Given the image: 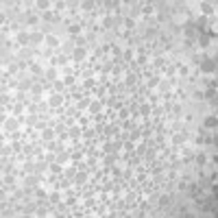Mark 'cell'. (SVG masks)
Returning a JSON list of instances; mask_svg holds the SVG:
<instances>
[{"instance_id":"cell-12","label":"cell","mask_w":218,"mask_h":218,"mask_svg":"<svg viewBox=\"0 0 218 218\" xmlns=\"http://www.w3.org/2000/svg\"><path fill=\"white\" fill-rule=\"evenodd\" d=\"M85 179H87V177H85V172H79L74 181H76V183H85Z\"/></svg>"},{"instance_id":"cell-16","label":"cell","mask_w":218,"mask_h":218,"mask_svg":"<svg viewBox=\"0 0 218 218\" xmlns=\"http://www.w3.org/2000/svg\"><path fill=\"white\" fill-rule=\"evenodd\" d=\"M63 83H65V85H72V83H74V76H65Z\"/></svg>"},{"instance_id":"cell-14","label":"cell","mask_w":218,"mask_h":218,"mask_svg":"<svg viewBox=\"0 0 218 218\" xmlns=\"http://www.w3.org/2000/svg\"><path fill=\"white\" fill-rule=\"evenodd\" d=\"M192 98H194V100H203V98H205V94H201V92H194V94H192Z\"/></svg>"},{"instance_id":"cell-18","label":"cell","mask_w":218,"mask_h":218,"mask_svg":"<svg viewBox=\"0 0 218 218\" xmlns=\"http://www.w3.org/2000/svg\"><path fill=\"white\" fill-rule=\"evenodd\" d=\"M65 159H68V155H65V153H61V155H59V164H63Z\"/></svg>"},{"instance_id":"cell-6","label":"cell","mask_w":218,"mask_h":218,"mask_svg":"<svg viewBox=\"0 0 218 218\" xmlns=\"http://www.w3.org/2000/svg\"><path fill=\"white\" fill-rule=\"evenodd\" d=\"M166 205H170V196L168 194H161L159 196V207H166Z\"/></svg>"},{"instance_id":"cell-7","label":"cell","mask_w":218,"mask_h":218,"mask_svg":"<svg viewBox=\"0 0 218 218\" xmlns=\"http://www.w3.org/2000/svg\"><path fill=\"white\" fill-rule=\"evenodd\" d=\"M46 44H48V46H57V44H59V40H57L55 35H48V37H46Z\"/></svg>"},{"instance_id":"cell-4","label":"cell","mask_w":218,"mask_h":218,"mask_svg":"<svg viewBox=\"0 0 218 218\" xmlns=\"http://www.w3.org/2000/svg\"><path fill=\"white\" fill-rule=\"evenodd\" d=\"M61 103H63V96H61V94H55V96H50V107H59Z\"/></svg>"},{"instance_id":"cell-3","label":"cell","mask_w":218,"mask_h":218,"mask_svg":"<svg viewBox=\"0 0 218 218\" xmlns=\"http://www.w3.org/2000/svg\"><path fill=\"white\" fill-rule=\"evenodd\" d=\"M42 40H44V35H42V33H31V35H29L31 46H37V44H42Z\"/></svg>"},{"instance_id":"cell-10","label":"cell","mask_w":218,"mask_h":218,"mask_svg":"<svg viewBox=\"0 0 218 218\" xmlns=\"http://www.w3.org/2000/svg\"><path fill=\"white\" fill-rule=\"evenodd\" d=\"M81 7H83V11H92V9H94V2L85 0V2H81Z\"/></svg>"},{"instance_id":"cell-13","label":"cell","mask_w":218,"mask_h":218,"mask_svg":"<svg viewBox=\"0 0 218 218\" xmlns=\"http://www.w3.org/2000/svg\"><path fill=\"white\" fill-rule=\"evenodd\" d=\"M89 109L96 114V111H100V103H89Z\"/></svg>"},{"instance_id":"cell-5","label":"cell","mask_w":218,"mask_h":218,"mask_svg":"<svg viewBox=\"0 0 218 218\" xmlns=\"http://www.w3.org/2000/svg\"><path fill=\"white\" fill-rule=\"evenodd\" d=\"M4 127H7V131H15V129H18V120L9 118L7 122H4Z\"/></svg>"},{"instance_id":"cell-15","label":"cell","mask_w":218,"mask_h":218,"mask_svg":"<svg viewBox=\"0 0 218 218\" xmlns=\"http://www.w3.org/2000/svg\"><path fill=\"white\" fill-rule=\"evenodd\" d=\"M37 7H40V9H48V7H50V2H46V0H42V2H37Z\"/></svg>"},{"instance_id":"cell-9","label":"cell","mask_w":218,"mask_h":218,"mask_svg":"<svg viewBox=\"0 0 218 218\" xmlns=\"http://www.w3.org/2000/svg\"><path fill=\"white\" fill-rule=\"evenodd\" d=\"M205 127H207V129H214V127H216V118H212V116H209V118L205 120Z\"/></svg>"},{"instance_id":"cell-11","label":"cell","mask_w":218,"mask_h":218,"mask_svg":"<svg viewBox=\"0 0 218 218\" xmlns=\"http://www.w3.org/2000/svg\"><path fill=\"white\" fill-rule=\"evenodd\" d=\"M203 11H205V13H214V7H212V2H203Z\"/></svg>"},{"instance_id":"cell-17","label":"cell","mask_w":218,"mask_h":218,"mask_svg":"<svg viewBox=\"0 0 218 218\" xmlns=\"http://www.w3.org/2000/svg\"><path fill=\"white\" fill-rule=\"evenodd\" d=\"M133 83H135V76L129 74V76H127V85H133Z\"/></svg>"},{"instance_id":"cell-2","label":"cell","mask_w":218,"mask_h":218,"mask_svg":"<svg viewBox=\"0 0 218 218\" xmlns=\"http://www.w3.org/2000/svg\"><path fill=\"white\" fill-rule=\"evenodd\" d=\"M201 70L203 72H214L216 70V61L214 59H205L203 63H201Z\"/></svg>"},{"instance_id":"cell-1","label":"cell","mask_w":218,"mask_h":218,"mask_svg":"<svg viewBox=\"0 0 218 218\" xmlns=\"http://www.w3.org/2000/svg\"><path fill=\"white\" fill-rule=\"evenodd\" d=\"M85 55H87V50L83 48V46H76L74 50H72V59H74V61H83V59H85Z\"/></svg>"},{"instance_id":"cell-8","label":"cell","mask_w":218,"mask_h":218,"mask_svg":"<svg viewBox=\"0 0 218 218\" xmlns=\"http://www.w3.org/2000/svg\"><path fill=\"white\" fill-rule=\"evenodd\" d=\"M53 135H55V131H53V129H44V133H42V137H44V140H53Z\"/></svg>"}]
</instances>
